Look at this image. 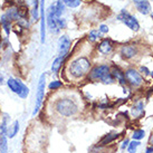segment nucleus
Segmentation results:
<instances>
[{"instance_id": "obj_1", "label": "nucleus", "mask_w": 153, "mask_h": 153, "mask_svg": "<svg viewBox=\"0 0 153 153\" xmlns=\"http://www.w3.org/2000/svg\"><path fill=\"white\" fill-rule=\"evenodd\" d=\"M91 60L86 57H78L75 60H73L69 64L68 73L71 74L73 78H83L86 76L91 71Z\"/></svg>"}, {"instance_id": "obj_2", "label": "nucleus", "mask_w": 153, "mask_h": 153, "mask_svg": "<svg viewBox=\"0 0 153 153\" xmlns=\"http://www.w3.org/2000/svg\"><path fill=\"white\" fill-rule=\"evenodd\" d=\"M77 103L71 97H62L55 103V111L64 117H72L78 113Z\"/></svg>"}, {"instance_id": "obj_3", "label": "nucleus", "mask_w": 153, "mask_h": 153, "mask_svg": "<svg viewBox=\"0 0 153 153\" xmlns=\"http://www.w3.org/2000/svg\"><path fill=\"white\" fill-rule=\"evenodd\" d=\"M88 79L100 81L103 84H113L114 77L111 74V67L108 65H97L93 67L88 73Z\"/></svg>"}, {"instance_id": "obj_4", "label": "nucleus", "mask_w": 153, "mask_h": 153, "mask_svg": "<svg viewBox=\"0 0 153 153\" xmlns=\"http://www.w3.org/2000/svg\"><path fill=\"white\" fill-rule=\"evenodd\" d=\"M45 89H46V74L43 73L38 79L37 84V89H36V96H35V106L33 110L31 115L36 116L39 113V111L43 106L44 98H45Z\"/></svg>"}, {"instance_id": "obj_5", "label": "nucleus", "mask_w": 153, "mask_h": 153, "mask_svg": "<svg viewBox=\"0 0 153 153\" xmlns=\"http://www.w3.org/2000/svg\"><path fill=\"white\" fill-rule=\"evenodd\" d=\"M7 86L13 94L18 95L22 100L27 98L29 95V87L18 78H13V77L8 78L7 79Z\"/></svg>"}, {"instance_id": "obj_6", "label": "nucleus", "mask_w": 153, "mask_h": 153, "mask_svg": "<svg viewBox=\"0 0 153 153\" xmlns=\"http://www.w3.org/2000/svg\"><path fill=\"white\" fill-rule=\"evenodd\" d=\"M117 19L120 22H123L124 25L128 27L131 30H133V31H137L140 29V24L137 22V19L134 16H132L131 13H128L126 10H124V9L120 13V15L117 16Z\"/></svg>"}, {"instance_id": "obj_7", "label": "nucleus", "mask_w": 153, "mask_h": 153, "mask_svg": "<svg viewBox=\"0 0 153 153\" xmlns=\"http://www.w3.org/2000/svg\"><path fill=\"white\" fill-rule=\"evenodd\" d=\"M57 19H59V17L57 16V13H56V4H51L47 10L46 22L53 34H57L59 31V28L57 26Z\"/></svg>"}, {"instance_id": "obj_8", "label": "nucleus", "mask_w": 153, "mask_h": 153, "mask_svg": "<svg viewBox=\"0 0 153 153\" xmlns=\"http://www.w3.org/2000/svg\"><path fill=\"white\" fill-rule=\"evenodd\" d=\"M125 79H126V83H128L131 86L133 87H139L143 84V76L140 74L139 71H136L135 68H128L125 72Z\"/></svg>"}, {"instance_id": "obj_9", "label": "nucleus", "mask_w": 153, "mask_h": 153, "mask_svg": "<svg viewBox=\"0 0 153 153\" xmlns=\"http://www.w3.org/2000/svg\"><path fill=\"white\" fill-rule=\"evenodd\" d=\"M71 47H72V40H71V38L68 36H66V35H63L58 39V56L65 58L67 56Z\"/></svg>"}, {"instance_id": "obj_10", "label": "nucleus", "mask_w": 153, "mask_h": 153, "mask_svg": "<svg viewBox=\"0 0 153 153\" xmlns=\"http://www.w3.org/2000/svg\"><path fill=\"white\" fill-rule=\"evenodd\" d=\"M120 54L124 59H132L137 55V48L134 45H123L121 47Z\"/></svg>"}, {"instance_id": "obj_11", "label": "nucleus", "mask_w": 153, "mask_h": 153, "mask_svg": "<svg viewBox=\"0 0 153 153\" xmlns=\"http://www.w3.org/2000/svg\"><path fill=\"white\" fill-rule=\"evenodd\" d=\"M136 10L142 15H149L151 13V4L149 0H133Z\"/></svg>"}, {"instance_id": "obj_12", "label": "nucleus", "mask_w": 153, "mask_h": 153, "mask_svg": "<svg viewBox=\"0 0 153 153\" xmlns=\"http://www.w3.org/2000/svg\"><path fill=\"white\" fill-rule=\"evenodd\" d=\"M111 74H112V76L114 77V79H116L123 87L128 84V83H126V79H125V74H124V72L119 67V66L113 65L112 68H111Z\"/></svg>"}, {"instance_id": "obj_13", "label": "nucleus", "mask_w": 153, "mask_h": 153, "mask_svg": "<svg viewBox=\"0 0 153 153\" xmlns=\"http://www.w3.org/2000/svg\"><path fill=\"white\" fill-rule=\"evenodd\" d=\"M120 136H121V133H117V132H111V133H107L106 135H104L102 137V140L100 141V143H98L95 148H103V146H105V145H108L110 143H112L113 141L117 140Z\"/></svg>"}, {"instance_id": "obj_14", "label": "nucleus", "mask_w": 153, "mask_h": 153, "mask_svg": "<svg viewBox=\"0 0 153 153\" xmlns=\"http://www.w3.org/2000/svg\"><path fill=\"white\" fill-rule=\"evenodd\" d=\"M113 47H114L113 42L108 38H105L98 44L97 49L102 55H108V54L112 53V51H113Z\"/></svg>"}, {"instance_id": "obj_15", "label": "nucleus", "mask_w": 153, "mask_h": 153, "mask_svg": "<svg viewBox=\"0 0 153 153\" xmlns=\"http://www.w3.org/2000/svg\"><path fill=\"white\" fill-rule=\"evenodd\" d=\"M19 130H20V123H19L18 120H15L13 123H10V125L8 126V130H7V137H8L9 140L16 137Z\"/></svg>"}, {"instance_id": "obj_16", "label": "nucleus", "mask_w": 153, "mask_h": 153, "mask_svg": "<svg viewBox=\"0 0 153 153\" xmlns=\"http://www.w3.org/2000/svg\"><path fill=\"white\" fill-rule=\"evenodd\" d=\"M27 4L31 7V17H33V20H38V16H39V10H38V6H39V1L38 0H27ZM27 6V7H28Z\"/></svg>"}, {"instance_id": "obj_17", "label": "nucleus", "mask_w": 153, "mask_h": 153, "mask_svg": "<svg viewBox=\"0 0 153 153\" xmlns=\"http://www.w3.org/2000/svg\"><path fill=\"white\" fill-rule=\"evenodd\" d=\"M10 115L4 113L1 117V122H0V133H4V134H7V130H8V126L10 125Z\"/></svg>"}, {"instance_id": "obj_18", "label": "nucleus", "mask_w": 153, "mask_h": 153, "mask_svg": "<svg viewBox=\"0 0 153 153\" xmlns=\"http://www.w3.org/2000/svg\"><path fill=\"white\" fill-rule=\"evenodd\" d=\"M6 17L9 20H20V15H19V10L18 7H10L8 8L7 13H6Z\"/></svg>"}, {"instance_id": "obj_19", "label": "nucleus", "mask_w": 153, "mask_h": 153, "mask_svg": "<svg viewBox=\"0 0 153 153\" xmlns=\"http://www.w3.org/2000/svg\"><path fill=\"white\" fill-rule=\"evenodd\" d=\"M143 112H144V103L142 102V101L135 103L131 108V114H132V116H134V117L141 115Z\"/></svg>"}, {"instance_id": "obj_20", "label": "nucleus", "mask_w": 153, "mask_h": 153, "mask_svg": "<svg viewBox=\"0 0 153 153\" xmlns=\"http://www.w3.org/2000/svg\"><path fill=\"white\" fill-rule=\"evenodd\" d=\"M8 137L7 134L0 133V153H8L9 145H8Z\"/></svg>"}, {"instance_id": "obj_21", "label": "nucleus", "mask_w": 153, "mask_h": 153, "mask_svg": "<svg viewBox=\"0 0 153 153\" xmlns=\"http://www.w3.org/2000/svg\"><path fill=\"white\" fill-rule=\"evenodd\" d=\"M64 57H60V56H57L54 62H53V64H51V72L53 73H58L59 72L60 67L63 66V63H64Z\"/></svg>"}, {"instance_id": "obj_22", "label": "nucleus", "mask_w": 153, "mask_h": 153, "mask_svg": "<svg viewBox=\"0 0 153 153\" xmlns=\"http://www.w3.org/2000/svg\"><path fill=\"white\" fill-rule=\"evenodd\" d=\"M0 24L2 26V28H4V33L8 35L10 34V31H11V24H10V20H9L8 18L6 17V15H2L1 16V19H0Z\"/></svg>"}, {"instance_id": "obj_23", "label": "nucleus", "mask_w": 153, "mask_h": 153, "mask_svg": "<svg viewBox=\"0 0 153 153\" xmlns=\"http://www.w3.org/2000/svg\"><path fill=\"white\" fill-rule=\"evenodd\" d=\"M144 136H145V131L143 128L134 130L133 133H132V139L135 141H141L142 139H144Z\"/></svg>"}, {"instance_id": "obj_24", "label": "nucleus", "mask_w": 153, "mask_h": 153, "mask_svg": "<svg viewBox=\"0 0 153 153\" xmlns=\"http://www.w3.org/2000/svg\"><path fill=\"white\" fill-rule=\"evenodd\" d=\"M141 145V142L140 141H135V140H132L130 141V143L128 145V153H136L137 151V148Z\"/></svg>"}, {"instance_id": "obj_25", "label": "nucleus", "mask_w": 153, "mask_h": 153, "mask_svg": "<svg viewBox=\"0 0 153 153\" xmlns=\"http://www.w3.org/2000/svg\"><path fill=\"white\" fill-rule=\"evenodd\" d=\"M65 10V2L64 0H58L57 4H56V13H57V16L58 17H62V15Z\"/></svg>"}, {"instance_id": "obj_26", "label": "nucleus", "mask_w": 153, "mask_h": 153, "mask_svg": "<svg viewBox=\"0 0 153 153\" xmlns=\"http://www.w3.org/2000/svg\"><path fill=\"white\" fill-rule=\"evenodd\" d=\"M101 33L98 31V30H96V29H93V30H91L89 31V34H88V40L89 42H96L100 37H101Z\"/></svg>"}, {"instance_id": "obj_27", "label": "nucleus", "mask_w": 153, "mask_h": 153, "mask_svg": "<svg viewBox=\"0 0 153 153\" xmlns=\"http://www.w3.org/2000/svg\"><path fill=\"white\" fill-rule=\"evenodd\" d=\"M65 6H67L69 8H76L81 4L82 0H64Z\"/></svg>"}, {"instance_id": "obj_28", "label": "nucleus", "mask_w": 153, "mask_h": 153, "mask_svg": "<svg viewBox=\"0 0 153 153\" xmlns=\"http://www.w3.org/2000/svg\"><path fill=\"white\" fill-rule=\"evenodd\" d=\"M63 86V82L60 81H53L51 82V84L48 85V88L51 89V91H56V89L60 88Z\"/></svg>"}, {"instance_id": "obj_29", "label": "nucleus", "mask_w": 153, "mask_h": 153, "mask_svg": "<svg viewBox=\"0 0 153 153\" xmlns=\"http://www.w3.org/2000/svg\"><path fill=\"white\" fill-rule=\"evenodd\" d=\"M57 26H58V28L60 29H64V28H66V26H67V24H66V20H65L64 18L60 17L59 19H57Z\"/></svg>"}, {"instance_id": "obj_30", "label": "nucleus", "mask_w": 153, "mask_h": 153, "mask_svg": "<svg viewBox=\"0 0 153 153\" xmlns=\"http://www.w3.org/2000/svg\"><path fill=\"white\" fill-rule=\"evenodd\" d=\"M150 71H149V68L146 67V66H141L140 67V74H143L144 76H149L150 75Z\"/></svg>"}, {"instance_id": "obj_31", "label": "nucleus", "mask_w": 153, "mask_h": 153, "mask_svg": "<svg viewBox=\"0 0 153 153\" xmlns=\"http://www.w3.org/2000/svg\"><path fill=\"white\" fill-rule=\"evenodd\" d=\"M108 26L106 25H101L100 26V28H98V31L101 33V34H107L108 33Z\"/></svg>"}, {"instance_id": "obj_32", "label": "nucleus", "mask_w": 153, "mask_h": 153, "mask_svg": "<svg viewBox=\"0 0 153 153\" xmlns=\"http://www.w3.org/2000/svg\"><path fill=\"white\" fill-rule=\"evenodd\" d=\"M128 143H130V140L128 139H125V140H123V142H122V144H121V150H125V149H128Z\"/></svg>"}, {"instance_id": "obj_33", "label": "nucleus", "mask_w": 153, "mask_h": 153, "mask_svg": "<svg viewBox=\"0 0 153 153\" xmlns=\"http://www.w3.org/2000/svg\"><path fill=\"white\" fill-rule=\"evenodd\" d=\"M145 153H153V146L149 145V146L145 149Z\"/></svg>"}, {"instance_id": "obj_34", "label": "nucleus", "mask_w": 153, "mask_h": 153, "mask_svg": "<svg viewBox=\"0 0 153 153\" xmlns=\"http://www.w3.org/2000/svg\"><path fill=\"white\" fill-rule=\"evenodd\" d=\"M149 145L153 146V134L151 136H150V139H149Z\"/></svg>"}, {"instance_id": "obj_35", "label": "nucleus", "mask_w": 153, "mask_h": 153, "mask_svg": "<svg viewBox=\"0 0 153 153\" xmlns=\"http://www.w3.org/2000/svg\"><path fill=\"white\" fill-rule=\"evenodd\" d=\"M150 76H151V77H152V78H153V72L150 73Z\"/></svg>"}, {"instance_id": "obj_36", "label": "nucleus", "mask_w": 153, "mask_h": 153, "mask_svg": "<svg viewBox=\"0 0 153 153\" xmlns=\"http://www.w3.org/2000/svg\"><path fill=\"white\" fill-rule=\"evenodd\" d=\"M151 17H152V19H153V13H151Z\"/></svg>"}, {"instance_id": "obj_37", "label": "nucleus", "mask_w": 153, "mask_h": 153, "mask_svg": "<svg viewBox=\"0 0 153 153\" xmlns=\"http://www.w3.org/2000/svg\"><path fill=\"white\" fill-rule=\"evenodd\" d=\"M0 46H1V38H0Z\"/></svg>"}]
</instances>
